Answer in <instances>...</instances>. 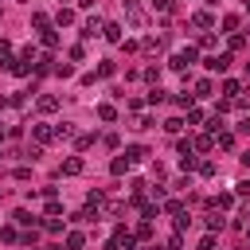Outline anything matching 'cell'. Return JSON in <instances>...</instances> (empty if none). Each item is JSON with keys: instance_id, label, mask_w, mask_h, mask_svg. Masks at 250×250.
<instances>
[{"instance_id": "obj_39", "label": "cell", "mask_w": 250, "mask_h": 250, "mask_svg": "<svg viewBox=\"0 0 250 250\" xmlns=\"http://www.w3.org/2000/svg\"><path fill=\"white\" fill-rule=\"evenodd\" d=\"M238 133H250V117H242V121H238Z\"/></svg>"}, {"instance_id": "obj_1", "label": "cell", "mask_w": 250, "mask_h": 250, "mask_svg": "<svg viewBox=\"0 0 250 250\" xmlns=\"http://www.w3.org/2000/svg\"><path fill=\"white\" fill-rule=\"evenodd\" d=\"M191 62H195V47H184V51H176V55H172V62H168V66H172V70H188Z\"/></svg>"}, {"instance_id": "obj_19", "label": "cell", "mask_w": 250, "mask_h": 250, "mask_svg": "<svg viewBox=\"0 0 250 250\" xmlns=\"http://www.w3.org/2000/svg\"><path fill=\"white\" fill-rule=\"evenodd\" d=\"M98 117H102V121H117V109H113V105H98Z\"/></svg>"}, {"instance_id": "obj_6", "label": "cell", "mask_w": 250, "mask_h": 250, "mask_svg": "<svg viewBox=\"0 0 250 250\" xmlns=\"http://www.w3.org/2000/svg\"><path fill=\"white\" fill-rule=\"evenodd\" d=\"M31 133H35V145H47V141L55 137V129H51V125H31Z\"/></svg>"}, {"instance_id": "obj_20", "label": "cell", "mask_w": 250, "mask_h": 250, "mask_svg": "<svg viewBox=\"0 0 250 250\" xmlns=\"http://www.w3.org/2000/svg\"><path fill=\"white\" fill-rule=\"evenodd\" d=\"M215 137H219V148H234V133L223 129V133H215Z\"/></svg>"}, {"instance_id": "obj_15", "label": "cell", "mask_w": 250, "mask_h": 250, "mask_svg": "<svg viewBox=\"0 0 250 250\" xmlns=\"http://www.w3.org/2000/svg\"><path fill=\"white\" fill-rule=\"evenodd\" d=\"M125 156H129V164H137V160H145V156H148V152H145V148H141V145H133V148H125Z\"/></svg>"}, {"instance_id": "obj_17", "label": "cell", "mask_w": 250, "mask_h": 250, "mask_svg": "<svg viewBox=\"0 0 250 250\" xmlns=\"http://www.w3.org/2000/svg\"><path fill=\"white\" fill-rule=\"evenodd\" d=\"M43 230L47 234H62V219H43Z\"/></svg>"}, {"instance_id": "obj_35", "label": "cell", "mask_w": 250, "mask_h": 250, "mask_svg": "<svg viewBox=\"0 0 250 250\" xmlns=\"http://www.w3.org/2000/svg\"><path fill=\"white\" fill-rule=\"evenodd\" d=\"M0 242H16V230L12 227H0Z\"/></svg>"}, {"instance_id": "obj_3", "label": "cell", "mask_w": 250, "mask_h": 250, "mask_svg": "<svg viewBox=\"0 0 250 250\" xmlns=\"http://www.w3.org/2000/svg\"><path fill=\"white\" fill-rule=\"evenodd\" d=\"M234 207V191H219V195H211V211H230Z\"/></svg>"}, {"instance_id": "obj_36", "label": "cell", "mask_w": 250, "mask_h": 250, "mask_svg": "<svg viewBox=\"0 0 250 250\" xmlns=\"http://www.w3.org/2000/svg\"><path fill=\"white\" fill-rule=\"evenodd\" d=\"M234 195H250V180H242V184H234Z\"/></svg>"}, {"instance_id": "obj_42", "label": "cell", "mask_w": 250, "mask_h": 250, "mask_svg": "<svg viewBox=\"0 0 250 250\" xmlns=\"http://www.w3.org/2000/svg\"><path fill=\"white\" fill-rule=\"evenodd\" d=\"M242 8H246V12H250V0H242Z\"/></svg>"}, {"instance_id": "obj_31", "label": "cell", "mask_w": 250, "mask_h": 250, "mask_svg": "<svg viewBox=\"0 0 250 250\" xmlns=\"http://www.w3.org/2000/svg\"><path fill=\"white\" fill-rule=\"evenodd\" d=\"M238 27V16H223V31H234Z\"/></svg>"}, {"instance_id": "obj_44", "label": "cell", "mask_w": 250, "mask_h": 250, "mask_svg": "<svg viewBox=\"0 0 250 250\" xmlns=\"http://www.w3.org/2000/svg\"><path fill=\"white\" fill-rule=\"evenodd\" d=\"M246 234H250V230H246Z\"/></svg>"}, {"instance_id": "obj_34", "label": "cell", "mask_w": 250, "mask_h": 250, "mask_svg": "<svg viewBox=\"0 0 250 250\" xmlns=\"http://www.w3.org/2000/svg\"><path fill=\"white\" fill-rule=\"evenodd\" d=\"M195 168H199V176H215V164H211V160H203V164H195Z\"/></svg>"}, {"instance_id": "obj_11", "label": "cell", "mask_w": 250, "mask_h": 250, "mask_svg": "<svg viewBox=\"0 0 250 250\" xmlns=\"http://www.w3.org/2000/svg\"><path fill=\"white\" fill-rule=\"evenodd\" d=\"M82 242H86L82 230H70V234H66V250H82Z\"/></svg>"}, {"instance_id": "obj_33", "label": "cell", "mask_w": 250, "mask_h": 250, "mask_svg": "<svg viewBox=\"0 0 250 250\" xmlns=\"http://www.w3.org/2000/svg\"><path fill=\"white\" fill-rule=\"evenodd\" d=\"M207 133H223V117H211L207 121Z\"/></svg>"}, {"instance_id": "obj_14", "label": "cell", "mask_w": 250, "mask_h": 250, "mask_svg": "<svg viewBox=\"0 0 250 250\" xmlns=\"http://www.w3.org/2000/svg\"><path fill=\"white\" fill-rule=\"evenodd\" d=\"M227 47H230V51H242V47H246V35H238V31H230V39H227Z\"/></svg>"}, {"instance_id": "obj_43", "label": "cell", "mask_w": 250, "mask_h": 250, "mask_svg": "<svg viewBox=\"0 0 250 250\" xmlns=\"http://www.w3.org/2000/svg\"><path fill=\"white\" fill-rule=\"evenodd\" d=\"M246 74H250V66H246Z\"/></svg>"}, {"instance_id": "obj_4", "label": "cell", "mask_w": 250, "mask_h": 250, "mask_svg": "<svg viewBox=\"0 0 250 250\" xmlns=\"http://www.w3.org/2000/svg\"><path fill=\"white\" fill-rule=\"evenodd\" d=\"M8 70H12L16 78H27V74H31V59H12V62H8Z\"/></svg>"}, {"instance_id": "obj_24", "label": "cell", "mask_w": 250, "mask_h": 250, "mask_svg": "<svg viewBox=\"0 0 250 250\" xmlns=\"http://www.w3.org/2000/svg\"><path fill=\"white\" fill-rule=\"evenodd\" d=\"M223 94H227V98H234V94H238V82H234V78H227V82H223Z\"/></svg>"}, {"instance_id": "obj_23", "label": "cell", "mask_w": 250, "mask_h": 250, "mask_svg": "<svg viewBox=\"0 0 250 250\" xmlns=\"http://www.w3.org/2000/svg\"><path fill=\"white\" fill-rule=\"evenodd\" d=\"M55 74H59V78H70V74H74V66H70V62H59V66H55Z\"/></svg>"}, {"instance_id": "obj_8", "label": "cell", "mask_w": 250, "mask_h": 250, "mask_svg": "<svg viewBox=\"0 0 250 250\" xmlns=\"http://www.w3.org/2000/svg\"><path fill=\"white\" fill-rule=\"evenodd\" d=\"M55 109H59V98L55 94H43L39 98V113H55Z\"/></svg>"}, {"instance_id": "obj_16", "label": "cell", "mask_w": 250, "mask_h": 250, "mask_svg": "<svg viewBox=\"0 0 250 250\" xmlns=\"http://www.w3.org/2000/svg\"><path fill=\"white\" fill-rule=\"evenodd\" d=\"M109 172H113V176H121V172H129V156H117V160L109 164Z\"/></svg>"}, {"instance_id": "obj_26", "label": "cell", "mask_w": 250, "mask_h": 250, "mask_svg": "<svg viewBox=\"0 0 250 250\" xmlns=\"http://www.w3.org/2000/svg\"><path fill=\"white\" fill-rule=\"evenodd\" d=\"M164 129H168V133H180V129H184V121H180V117H168V121H164Z\"/></svg>"}, {"instance_id": "obj_29", "label": "cell", "mask_w": 250, "mask_h": 250, "mask_svg": "<svg viewBox=\"0 0 250 250\" xmlns=\"http://www.w3.org/2000/svg\"><path fill=\"white\" fill-rule=\"evenodd\" d=\"M203 223H207V230H223V219H219V215H207Z\"/></svg>"}, {"instance_id": "obj_21", "label": "cell", "mask_w": 250, "mask_h": 250, "mask_svg": "<svg viewBox=\"0 0 250 250\" xmlns=\"http://www.w3.org/2000/svg\"><path fill=\"white\" fill-rule=\"evenodd\" d=\"M55 20H59V23H74V8H59Z\"/></svg>"}, {"instance_id": "obj_25", "label": "cell", "mask_w": 250, "mask_h": 250, "mask_svg": "<svg viewBox=\"0 0 250 250\" xmlns=\"http://www.w3.org/2000/svg\"><path fill=\"white\" fill-rule=\"evenodd\" d=\"M160 102H164V90H160V86H156V90H148V105H160Z\"/></svg>"}, {"instance_id": "obj_10", "label": "cell", "mask_w": 250, "mask_h": 250, "mask_svg": "<svg viewBox=\"0 0 250 250\" xmlns=\"http://www.w3.org/2000/svg\"><path fill=\"white\" fill-rule=\"evenodd\" d=\"M191 145H195V148H203V152H211V148H215V137H211V133H199Z\"/></svg>"}, {"instance_id": "obj_7", "label": "cell", "mask_w": 250, "mask_h": 250, "mask_svg": "<svg viewBox=\"0 0 250 250\" xmlns=\"http://www.w3.org/2000/svg\"><path fill=\"white\" fill-rule=\"evenodd\" d=\"M62 176H82V160L78 156H66L62 160Z\"/></svg>"}, {"instance_id": "obj_28", "label": "cell", "mask_w": 250, "mask_h": 250, "mask_svg": "<svg viewBox=\"0 0 250 250\" xmlns=\"http://www.w3.org/2000/svg\"><path fill=\"white\" fill-rule=\"evenodd\" d=\"M12 219H16V223H20V227H31V219H35V215H27V211H16V215H12Z\"/></svg>"}, {"instance_id": "obj_40", "label": "cell", "mask_w": 250, "mask_h": 250, "mask_svg": "<svg viewBox=\"0 0 250 250\" xmlns=\"http://www.w3.org/2000/svg\"><path fill=\"white\" fill-rule=\"evenodd\" d=\"M78 8H94V0H78Z\"/></svg>"}, {"instance_id": "obj_41", "label": "cell", "mask_w": 250, "mask_h": 250, "mask_svg": "<svg viewBox=\"0 0 250 250\" xmlns=\"http://www.w3.org/2000/svg\"><path fill=\"white\" fill-rule=\"evenodd\" d=\"M242 164H246V168H250V148H246V152H242Z\"/></svg>"}, {"instance_id": "obj_22", "label": "cell", "mask_w": 250, "mask_h": 250, "mask_svg": "<svg viewBox=\"0 0 250 250\" xmlns=\"http://www.w3.org/2000/svg\"><path fill=\"white\" fill-rule=\"evenodd\" d=\"M156 211H160L156 203H141V215H145V223H148V219H156Z\"/></svg>"}, {"instance_id": "obj_18", "label": "cell", "mask_w": 250, "mask_h": 250, "mask_svg": "<svg viewBox=\"0 0 250 250\" xmlns=\"http://www.w3.org/2000/svg\"><path fill=\"white\" fill-rule=\"evenodd\" d=\"M211 90H215V86H211V78H199V82H195V94H199V98H207Z\"/></svg>"}, {"instance_id": "obj_12", "label": "cell", "mask_w": 250, "mask_h": 250, "mask_svg": "<svg viewBox=\"0 0 250 250\" xmlns=\"http://www.w3.org/2000/svg\"><path fill=\"white\" fill-rule=\"evenodd\" d=\"M31 27H39V31H47V27H51V20H47V12H31Z\"/></svg>"}, {"instance_id": "obj_2", "label": "cell", "mask_w": 250, "mask_h": 250, "mask_svg": "<svg viewBox=\"0 0 250 250\" xmlns=\"http://www.w3.org/2000/svg\"><path fill=\"white\" fill-rule=\"evenodd\" d=\"M230 62H234V59H230V51H223V55H207V59H203V66H207V70H219V74H223Z\"/></svg>"}, {"instance_id": "obj_27", "label": "cell", "mask_w": 250, "mask_h": 250, "mask_svg": "<svg viewBox=\"0 0 250 250\" xmlns=\"http://www.w3.org/2000/svg\"><path fill=\"white\" fill-rule=\"evenodd\" d=\"M164 211H168V215H180V211H184V203H180V199H168V203H164Z\"/></svg>"}, {"instance_id": "obj_32", "label": "cell", "mask_w": 250, "mask_h": 250, "mask_svg": "<svg viewBox=\"0 0 250 250\" xmlns=\"http://www.w3.org/2000/svg\"><path fill=\"white\" fill-rule=\"evenodd\" d=\"M43 43H47V47H59V35H55V31L47 27V31H43Z\"/></svg>"}, {"instance_id": "obj_13", "label": "cell", "mask_w": 250, "mask_h": 250, "mask_svg": "<svg viewBox=\"0 0 250 250\" xmlns=\"http://www.w3.org/2000/svg\"><path fill=\"white\" fill-rule=\"evenodd\" d=\"M102 35H105L109 43H121V27H117V23H105V31H102Z\"/></svg>"}, {"instance_id": "obj_37", "label": "cell", "mask_w": 250, "mask_h": 250, "mask_svg": "<svg viewBox=\"0 0 250 250\" xmlns=\"http://www.w3.org/2000/svg\"><path fill=\"white\" fill-rule=\"evenodd\" d=\"M199 250H215V230H211V234H207V238L199 242Z\"/></svg>"}, {"instance_id": "obj_9", "label": "cell", "mask_w": 250, "mask_h": 250, "mask_svg": "<svg viewBox=\"0 0 250 250\" xmlns=\"http://www.w3.org/2000/svg\"><path fill=\"white\" fill-rule=\"evenodd\" d=\"M191 23H195V27H203V31H207V27H211V23H215V16H211V12H195V16H191Z\"/></svg>"}, {"instance_id": "obj_30", "label": "cell", "mask_w": 250, "mask_h": 250, "mask_svg": "<svg viewBox=\"0 0 250 250\" xmlns=\"http://www.w3.org/2000/svg\"><path fill=\"white\" fill-rule=\"evenodd\" d=\"M0 59H4V62H12V43H8V39H0Z\"/></svg>"}, {"instance_id": "obj_38", "label": "cell", "mask_w": 250, "mask_h": 250, "mask_svg": "<svg viewBox=\"0 0 250 250\" xmlns=\"http://www.w3.org/2000/svg\"><path fill=\"white\" fill-rule=\"evenodd\" d=\"M152 8H160V12H172V0H152Z\"/></svg>"}, {"instance_id": "obj_5", "label": "cell", "mask_w": 250, "mask_h": 250, "mask_svg": "<svg viewBox=\"0 0 250 250\" xmlns=\"http://www.w3.org/2000/svg\"><path fill=\"white\" fill-rule=\"evenodd\" d=\"M102 31H105V23H102V20H98V16H94V20H86V23H82V35H86V39H90V35H102Z\"/></svg>"}]
</instances>
